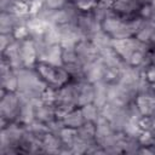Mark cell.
Returning <instances> with one entry per match:
<instances>
[{
	"label": "cell",
	"instance_id": "6",
	"mask_svg": "<svg viewBox=\"0 0 155 155\" xmlns=\"http://www.w3.org/2000/svg\"><path fill=\"white\" fill-rule=\"evenodd\" d=\"M80 62L85 65V64H88L91 62H94L98 57H99V51L98 48L96 47V45L92 42L91 39H87V38H81L75 47H74Z\"/></svg>",
	"mask_w": 155,
	"mask_h": 155
},
{
	"label": "cell",
	"instance_id": "13",
	"mask_svg": "<svg viewBox=\"0 0 155 155\" xmlns=\"http://www.w3.org/2000/svg\"><path fill=\"white\" fill-rule=\"evenodd\" d=\"M114 2H115V0H98L97 6L103 7V8H113Z\"/></svg>",
	"mask_w": 155,
	"mask_h": 155
},
{
	"label": "cell",
	"instance_id": "10",
	"mask_svg": "<svg viewBox=\"0 0 155 155\" xmlns=\"http://www.w3.org/2000/svg\"><path fill=\"white\" fill-rule=\"evenodd\" d=\"M80 108H81V111H82V115L86 122H96L97 119L101 116V109L94 103H90Z\"/></svg>",
	"mask_w": 155,
	"mask_h": 155
},
{
	"label": "cell",
	"instance_id": "3",
	"mask_svg": "<svg viewBox=\"0 0 155 155\" xmlns=\"http://www.w3.org/2000/svg\"><path fill=\"white\" fill-rule=\"evenodd\" d=\"M21 105H22V98L18 94V92L6 91L1 88V99H0L1 128L11 122H17Z\"/></svg>",
	"mask_w": 155,
	"mask_h": 155
},
{
	"label": "cell",
	"instance_id": "7",
	"mask_svg": "<svg viewBox=\"0 0 155 155\" xmlns=\"http://www.w3.org/2000/svg\"><path fill=\"white\" fill-rule=\"evenodd\" d=\"M143 4L144 1L142 0H115L111 10L125 18H139L138 13Z\"/></svg>",
	"mask_w": 155,
	"mask_h": 155
},
{
	"label": "cell",
	"instance_id": "14",
	"mask_svg": "<svg viewBox=\"0 0 155 155\" xmlns=\"http://www.w3.org/2000/svg\"><path fill=\"white\" fill-rule=\"evenodd\" d=\"M154 65H155V61H154Z\"/></svg>",
	"mask_w": 155,
	"mask_h": 155
},
{
	"label": "cell",
	"instance_id": "2",
	"mask_svg": "<svg viewBox=\"0 0 155 155\" xmlns=\"http://www.w3.org/2000/svg\"><path fill=\"white\" fill-rule=\"evenodd\" d=\"M34 68L42 79V81L46 84V86L53 90L61 88L71 79L70 74L63 65L38 61Z\"/></svg>",
	"mask_w": 155,
	"mask_h": 155
},
{
	"label": "cell",
	"instance_id": "9",
	"mask_svg": "<svg viewBox=\"0 0 155 155\" xmlns=\"http://www.w3.org/2000/svg\"><path fill=\"white\" fill-rule=\"evenodd\" d=\"M62 122L65 127H71V128H79L81 127L86 120L82 115V111H81V108L78 107V108H74L73 110H70L63 119H62Z\"/></svg>",
	"mask_w": 155,
	"mask_h": 155
},
{
	"label": "cell",
	"instance_id": "1",
	"mask_svg": "<svg viewBox=\"0 0 155 155\" xmlns=\"http://www.w3.org/2000/svg\"><path fill=\"white\" fill-rule=\"evenodd\" d=\"M18 78L17 92L30 101H40L44 91L47 88L46 84L42 81L35 68L24 67L16 70Z\"/></svg>",
	"mask_w": 155,
	"mask_h": 155
},
{
	"label": "cell",
	"instance_id": "5",
	"mask_svg": "<svg viewBox=\"0 0 155 155\" xmlns=\"http://www.w3.org/2000/svg\"><path fill=\"white\" fill-rule=\"evenodd\" d=\"M145 44L140 42L138 39L134 36L132 38H126V39H116L111 41V47L115 50V52L122 58L124 62L127 63L130 57L139 48H142Z\"/></svg>",
	"mask_w": 155,
	"mask_h": 155
},
{
	"label": "cell",
	"instance_id": "8",
	"mask_svg": "<svg viewBox=\"0 0 155 155\" xmlns=\"http://www.w3.org/2000/svg\"><path fill=\"white\" fill-rule=\"evenodd\" d=\"M134 104L142 116H155V96L137 94Z\"/></svg>",
	"mask_w": 155,
	"mask_h": 155
},
{
	"label": "cell",
	"instance_id": "11",
	"mask_svg": "<svg viewBox=\"0 0 155 155\" xmlns=\"http://www.w3.org/2000/svg\"><path fill=\"white\" fill-rule=\"evenodd\" d=\"M76 7L82 12H90L98 5V0H74Z\"/></svg>",
	"mask_w": 155,
	"mask_h": 155
},
{
	"label": "cell",
	"instance_id": "12",
	"mask_svg": "<svg viewBox=\"0 0 155 155\" xmlns=\"http://www.w3.org/2000/svg\"><path fill=\"white\" fill-rule=\"evenodd\" d=\"M70 0H41L42 7L50 11H56L64 7Z\"/></svg>",
	"mask_w": 155,
	"mask_h": 155
},
{
	"label": "cell",
	"instance_id": "4",
	"mask_svg": "<svg viewBox=\"0 0 155 155\" xmlns=\"http://www.w3.org/2000/svg\"><path fill=\"white\" fill-rule=\"evenodd\" d=\"M74 24L78 28L81 38H87V39H90L97 30L101 29V24L92 13V11L90 12L80 11Z\"/></svg>",
	"mask_w": 155,
	"mask_h": 155
},
{
	"label": "cell",
	"instance_id": "15",
	"mask_svg": "<svg viewBox=\"0 0 155 155\" xmlns=\"http://www.w3.org/2000/svg\"><path fill=\"white\" fill-rule=\"evenodd\" d=\"M154 96H155V93H154Z\"/></svg>",
	"mask_w": 155,
	"mask_h": 155
}]
</instances>
